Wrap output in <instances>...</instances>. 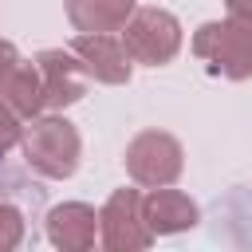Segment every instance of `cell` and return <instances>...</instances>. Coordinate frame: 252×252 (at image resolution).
I'll use <instances>...</instances> for the list:
<instances>
[{
    "label": "cell",
    "instance_id": "cell-1",
    "mask_svg": "<svg viewBox=\"0 0 252 252\" xmlns=\"http://www.w3.org/2000/svg\"><path fill=\"white\" fill-rule=\"evenodd\" d=\"M24 158L43 177H71L79 165V134L67 118H32V126L20 134Z\"/></svg>",
    "mask_w": 252,
    "mask_h": 252
},
{
    "label": "cell",
    "instance_id": "cell-2",
    "mask_svg": "<svg viewBox=\"0 0 252 252\" xmlns=\"http://www.w3.org/2000/svg\"><path fill=\"white\" fill-rule=\"evenodd\" d=\"M193 51L228 79L252 75V16H228L224 24H205L193 35Z\"/></svg>",
    "mask_w": 252,
    "mask_h": 252
},
{
    "label": "cell",
    "instance_id": "cell-3",
    "mask_svg": "<svg viewBox=\"0 0 252 252\" xmlns=\"http://www.w3.org/2000/svg\"><path fill=\"white\" fill-rule=\"evenodd\" d=\"M122 47L130 59L138 63H150V67H161L177 55L181 47V28L169 12L161 8H138L130 12V20L122 24Z\"/></svg>",
    "mask_w": 252,
    "mask_h": 252
},
{
    "label": "cell",
    "instance_id": "cell-4",
    "mask_svg": "<svg viewBox=\"0 0 252 252\" xmlns=\"http://www.w3.org/2000/svg\"><path fill=\"white\" fill-rule=\"evenodd\" d=\"M126 169L138 185H169L181 173V146L161 130H146L126 146Z\"/></svg>",
    "mask_w": 252,
    "mask_h": 252
},
{
    "label": "cell",
    "instance_id": "cell-5",
    "mask_svg": "<svg viewBox=\"0 0 252 252\" xmlns=\"http://www.w3.org/2000/svg\"><path fill=\"white\" fill-rule=\"evenodd\" d=\"M98 224H102V244L122 252V248H146L150 244V224L142 217V197L134 189H118L106 209L98 213Z\"/></svg>",
    "mask_w": 252,
    "mask_h": 252
},
{
    "label": "cell",
    "instance_id": "cell-6",
    "mask_svg": "<svg viewBox=\"0 0 252 252\" xmlns=\"http://www.w3.org/2000/svg\"><path fill=\"white\" fill-rule=\"evenodd\" d=\"M71 51L79 55L87 79H98V83H126L130 79V55L106 32H83V35H75Z\"/></svg>",
    "mask_w": 252,
    "mask_h": 252
},
{
    "label": "cell",
    "instance_id": "cell-7",
    "mask_svg": "<svg viewBox=\"0 0 252 252\" xmlns=\"http://www.w3.org/2000/svg\"><path fill=\"white\" fill-rule=\"evenodd\" d=\"M39 79H43V106H71L83 98L87 91V71L79 63V55L67 51H43L35 59Z\"/></svg>",
    "mask_w": 252,
    "mask_h": 252
},
{
    "label": "cell",
    "instance_id": "cell-8",
    "mask_svg": "<svg viewBox=\"0 0 252 252\" xmlns=\"http://www.w3.org/2000/svg\"><path fill=\"white\" fill-rule=\"evenodd\" d=\"M142 217H146L150 232H181V228L197 224V205L177 189H154L142 201Z\"/></svg>",
    "mask_w": 252,
    "mask_h": 252
},
{
    "label": "cell",
    "instance_id": "cell-9",
    "mask_svg": "<svg viewBox=\"0 0 252 252\" xmlns=\"http://www.w3.org/2000/svg\"><path fill=\"white\" fill-rule=\"evenodd\" d=\"M94 228H98V217H94V209H87V205H59V209H51V217H47V236H51V244L71 248V252L91 248V244H94Z\"/></svg>",
    "mask_w": 252,
    "mask_h": 252
},
{
    "label": "cell",
    "instance_id": "cell-10",
    "mask_svg": "<svg viewBox=\"0 0 252 252\" xmlns=\"http://www.w3.org/2000/svg\"><path fill=\"white\" fill-rule=\"evenodd\" d=\"M134 0H67V20L79 32H122Z\"/></svg>",
    "mask_w": 252,
    "mask_h": 252
},
{
    "label": "cell",
    "instance_id": "cell-11",
    "mask_svg": "<svg viewBox=\"0 0 252 252\" xmlns=\"http://www.w3.org/2000/svg\"><path fill=\"white\" fill-rule=\"evenodd\" d=\"M0 98L20 114V118H35L43 110V79H39V67L35 63H16L12 75L4 79L0 87Z\"/></svg>",
    "mask_w": 252,
    "mask_h": 252
},
{
    "label": "cell",
    "instance_id": "cell-12",
    "mask_svg": "<svg viewBox=\"0 0 252 252\" xmlns=\"http://www.w3.org/2000/svg\"><path fill=\"white\" fill-rule=\"evenodd\" d=\"M24 236V220L12 205H0V248H16Z\"/></svg>",
    "mask_w": 252,
    "mask_h": 252
},
{
    "label": "cell",
    "instance_id": "cell-13",
    "mask_svg": "<svg viewBox=\"0 0 252 252\" xmlns=\"http://www.w3.org/2000/svg\"><path fill=\"white\" fill-rule=\"evenodd\" d=\"M16 142H20V114L0 98V154L8 146H16Z\"/></svg>",
    "mask_w": 252,
    "mask_h": 252
},
{
    "label": "cell",
    "instance_id": "cell-14",
    "mask_svg": "<svg viewBox=\"0 0 252 252\" xmlns=\"http://www.w3.org/2000/svg\"><path fill=\"white\" fill-rule=\"evenodd\" d=\"M16 63H20V55H16V47L0 39V87H4V79L12 75V67H16Z\"/></svg>",
    "mask_w": 252,
    "mask_h": 252
}]
</instances>
